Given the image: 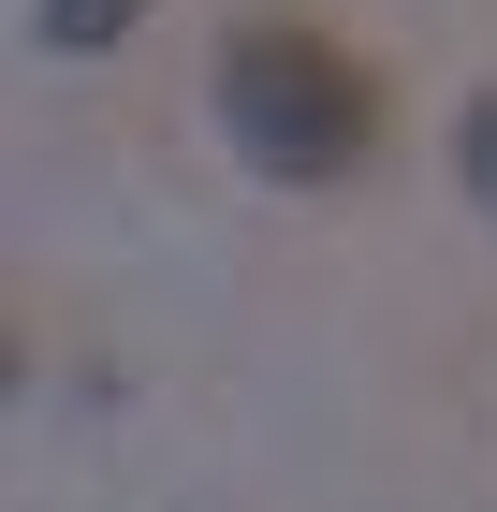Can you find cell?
<instances>
[{
	"label": "cell",
	"instance_id": "6da1fadb",
	"mask_svg": "<svg viewBox=\"0 0 497 512\" xmlns=\"http://www.w3.org/2000/svg\"><path fill=\"white\" fill-rule=\"evenodd\" d=\"M220 132L249 176H278V191H337V176H366L395 132V88L351 59L337 30H307V15H249V30L220 44Z\"/></svg>",
	"mask_w": 497,
	"mask_h": 512
},
{
	"label": "cell",
	"instance_id": "3957f363",
	"mask_svg": "<svg viewBox=\"0 0 497 512\" xmlns=\"http://www.w3.org/2000/svg\"><path fill=\"white\" fill-rule=\"evenodd\" d=\"M454 176H468V205L497 220V88H468V118H454Z\"/></svg>",
	"mask_w": 497,
	"mask_h": 512
},
{
	"label": "cell",
	"instance_id": "7a4b0ae2",
	"mask_svg": "<svg viewBox=\"0 0 497 512\" xmlns=\"http://www.w3.org/2000/svg\"><path fill=\"white\" fill-rule=\"evenodd\" d=\"M30 30L59 44V59H103V44L147 30V0H30Z\"/></svg>",
	"mask_w": 497,
	"mask_h": 512
}]
</instances>
